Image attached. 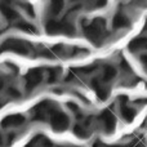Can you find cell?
I'll return each instance as SVG.
<instances>
[{
	"mask_svg": "<svg viewBox=\"0 0 147 147\" xmlns=\"http://www.w3.org/2000/svg\"><path fill=\"white\" fill-rule=\"evenodd\" d=\"M83 31H84V35L86 36V39L90 43H93L94 45H101L105 31H106L105 20L103 18H96L92 23L84 26Z\"/></svg>",
	"mask_w": 147,
	"mask_h": 147,
	"instance_id": "1",
	"label": "cell"
},
{
	"mask_svg": "<svg viewBox=\"0 0 147 147\" xmlns=\"http://www.w3.org/2000/svg\"><path fill=\"white\" fill-rule=\"evenodd\" d=\"M14 52L21 56H28L31 53L30 44L26 43L23 40H18V39H7L3 41L0 45V52Z\"/></svg>",
	"mask_w": 147,
	"mask_h": 147,
	"instance_id": "2",
	"label": "cell"
},
{
	"mask_svg": "<svg viewBox=\"0 0 147 147\" xmlns=\"http://www.w3.org/2000/svg\"><path fill=\"white\" fill-rule=\"evenodd\" d=\"M48 121L51 123V127L53 128V130H56V132H65L70 125L69 116H67L65 112L59 111L57 107H54V109L52 110Z\"/></svg>",
	"mask_w": 147,
	"mask_h": 147,
	"instance_id": "3",
	"label": "cell"
},
{
	"mask_svg": "<svg viewBox=\"0 0 147 147\" xmlns=\"http://www.w3.org/2000/svg\"><path fill=\"white\" fill-rule=\"evenodd\" d=\"M45 30L48 34L51 35H58V34H66V35H74L75 34V28H74L72 25L65 22H58V21L51 20L49 22H47Z\"/></svg>",
	"mask_w": 147,
	"mask_h": 147,
	"instance_id": "4",
	"label": "cell"
},
{
	"mask_svg": "<svg viewBox=\"0 0 147 147\" xmlns=\"http://www.w3.org/2000/svg\"><path fill=\"white\" fill-rule=\"evenodd\" d=\"M43 81V70L41 69H32L25 75V86L26 90L30 92L35 89L39 84Z\"/></svg>",
	"mask_w": 147,
	"mask_h": 147,
	"instance_id": "5",
	"label": "cell"
},
{
	"mask_svg": "<svg viewBox=\"0 0 147 147\" xmlns=\"http://www.w3.org/2000/svg\"><path fill=\"white\" fill-rule=\"evenodd\" d=\"M99 124H101L103 132L107 133V134H111L114 132L115 127H116V119H115L114 114L111 112V110H105L99 115Z\"/></svg>",
	"mask_w": 147,
	"mask_h": 147,
	"instance_id": "6",
	"label": "cell"
},
{
	"mask_svg": "<svg viewBox=\"0 0 147 147\" xmlns=\"http://www.w3.org/2000/svg\"><path fill=\"white\" fill-rule=\"evenodd\" d=\"M26 121L25 116L21 114H12L5 116L1 120V127L5 129H12V128H18Z\"/></svg>",
	"mask_w": 147,
	"mask_h": 147,
	"instance_id": "7",
	"label": "cell"
},
{
	"mask_svg": "<svg viewBox=\"0 0 147 147\" xmlns=\"http://www.w3.org/2000/svg\"><path fill=\"white\" fill-rule=\"evenodd\" d=\"M120 114L127 123L132 121L136 117V114H137V111L128 105V99L125 97H120Z\"/></svg>",
	"mask_w": 147,
	"mask_h": 147,
	"instance_id": "8",
	"label": "cell"
},
{
	"mask_svg": "<svg viewBox=\"0 0 147 147\" xmlns=\"http://www.w3.org/2000/svg\"><path fill=\"white\" fill-rule=\"evenodd\" d=\"M90 84H92V88L96 92L97 97H98L101 101L107 99V97H109V88H107L106 84H105L101 79H93V80L90 81Z\"/></svg>",
	"mask_w": 147,
	"mask_h": 147,
	"instance_id": "9",
	"label": "cell"
},
{
	"mask_svg": "<svg viewBox=\"0 0 147 147\" xmlns=\"http://www.w3.org/2000/svg\"><path fill=\"white\" fill-rule=\"evenodd\" d=\"M0 12H1V14L4 16L8 21H16L18 18L17 10L13 9L9 4H7V3H0Z\"/></svg>",
	"mask_w": 147,
	"mask_h": 147,
	"instance_id": "10",
	"label": "cell"
},
{
	"mask_svg": "<svg viewBox=\"0 0 147 147\" xmlns=\"http://www.w3.org/2000/svg\"><path fill=\"white\" fill-rule=\"evenodd\" d=\"M129 25H130L129 18L125 14H123V13H117L114 17V20H112V26H114V28H116V30L117 28H125Z\"/></svg>",
	"mask_w": 147,
	"mask_h": 147,
	"instance_id": "11",
	"label": "cell"
},
{
	"mask_svg": "<svg viewBox=\"0 0 147 147\" xmlns=\"http://www.w3.org/2000/svg\"><path fill=\"white\" fill-rule=\"evenodd\" d=\"M115 76H116V69L111 65H106L102 70V76H101V80L103 81L105 84L110 83L111 80H114Z\"/></svg>",
	"mask_w": 147,
	"mask_h": 147,
	"instance_id": "12",
	"label": "cell"
},
{
	"mask_svg": "<svg viewBox=\"0 0 147 147\" xmlns=\"http://www.w3.org/2000/svg\"><path fill=\"white\" fill-rule=\"evenodd\" d=\"M74 133H75V136L79 138H88L89 136H90V130H89V128H88V124H83V123L76 124L75 127H74Z\"/></svg>",
	"mask_w": 147,
	"mask_h": 147,
	"instance_id": "13",
	"label": "cell"
},
{
	"mask_svg": "<svg viewBox=\"0 0 147 147\" xmlns=\"http://www.w3.org/2000/svg\"><path fill=\"white\" fill-rule=\"evenodd\" d=\"M63 0H51L49 1V10L53 16H57L63 9Z\"/></svg>",
	"mask_w": 147,
	"mask_h": 147,
	"instance_id": "14",
	"label": "cell"
},
{
	"mask_svg": "<svg viewBox=\"0 0 147 147\" xmlns=\"http://www.w3.org/2000/svg\"><path fill=\"white\" fill-rule=\"evenodd\" d=\"M61 75V69L59 67H51L48 69V81L49 83H56Z\"/></svg>",
	"mask_w": 147,
	"mask_h": 147,
	"instance_id": "15",
	"label": "cell"
},
{
	"mask_svg": "<svg viewBox=\"0 0 147 147\" xmlns=\"http://www.w3.org/2000/svg\"><path fill=\"white\" fill-rule=\"evenodd\" d=\"M16 26H17V28H20V30L25 31V32H28V34H35L36 31H38L31 23H27V22H25V21H20V22H17Z\"/></svg>",
	"mask_w": 147,
	"mask_h": 147,
	"instance_id": "16",
	"label": "cell"
},
{
	"mask_svg": "<svg viewBox=\"0 0 147 147\" xmlns=\"http://www.w3.org/2000/svg\"><path fill=\"white\" fill-rule=\"evenodd\" d=\"M21 5H22V8L25 9V12L27 13V14L30 16L31 18L35 17V10H34V7H32V5L28 4V3H22Z\"/></svg>",
	"mask_w": 147,
	"mask_h": 147,
	"instance_id": "17",
	"label": "cell"
},
{
	"mask_svg": "<svg viewBox=\"0 0 147 147\" xmlns=\"http://www.w3.org/2000/svg\"><path fill=\"white\" fill-rule=\"evenodd\" d=\"M7 94L10 97V98H20V96H21L20 92H18L16 88H13V86H9V88H8Z\"/></svg>",
	"mask_w": 147,
	"mask_h": 147,
	"instance_id": "18",
	"label": "cell"
},
{
	"mask_svg": "<svg viewBox=\"0 0 147 147\" xmlns=\"http://www.w3.org/2000/svg\"><path fill=\"white\" fill-rule=\"evenodd\" d=\"M67 107H69V109L71 110L72 112H75V114H78V112H79V107H78V105L72 103V102H69V103H67Z\"/></svg>",
	"mask_w": 147,
	"mask_h": 147,
	"instance_id": "19",
	"label": "cell"
},
{
	"mask_svg": "<svg viewBox=\"0 0 147 147\" xmlns=\"http://www.w3.org/2000/svg\"><path fill=\"white\" fill-rule=\"evenodd\" d=\"M107 4V0H97L96 1V8H103Z\"/></svg>",
	"mask_w": 147,
	"mask_h": 147,
	"instance_id": "20",
	"label": "cell"
},
{
	"mask_svg": "<svg viewBox=\"0 0 147 147\" xmlns=\"http://www.w3.org/2000/svg\"><path fill=\"white\" fill-rule=\"evenodd\" d=\"M141 62H142L143 67H145L146 71H147V54H143V56L141 57Z\"/></svg>",
	"mask_w": 147,
	"mask_h": 147,
	"instance_id": "21",
	"label": "cell"
},
{
	"mask_svg": "<svg viewBox=\"0 0 147 147\" xmlns=\"http://www.w3.org/2000/svg\"><path fill=\"white\" fill-rule=\"evenodd\" d=\"M93 147H107V146L102 145L101 142H96V143H94V145H93Z\"/></svg>",
	"mask_w": 147,
	"mask_h": 147,
	"instance_id": "22",
	"label": "cell"
},
{
	"mask_svg": "<svg viewBox=\"0 0 147 147\" xmlns=\"http://www.w3.org/2000/svg\"><path fill=\"white\" fill-rule=\"evenodd\" d=\"M133 147H145V146H143V145H142V143H141V142H137V143H136V145L133 146Z\"/></svg>",
	"mask_w": 147,
	"mask_h": 147,
	"instance_id": "23",
	"label": "cell"
},
{
	"mask_svg": "<svg viewBox=\"0 0 147 147\" xmlns=\"http://www.w3.org/2000/svg\"><path fill=\"white\" fill-rule=\"evenodd\" d=\"M1 146H3V137L0 136V147H1Z\"/></svg>",
	"mask_w": 147,
	"mask_h": 147,
	"instance_id": "24",
	"label": "cell"
},
{
	"mask_svg": "<svg viewBox=\"0 0 147 147\" xmlns=\"http://www.w3.org/2000/svg\"><path fill=\"white\" fill-rule=\"evenodd\" d=\"M59 147H81V146H59Z\"/></svg>",
	"mask_w": 147,
	"mask_h": 147,
	"instance_id": "25",
	"label": "cell"
}]
</instances>
